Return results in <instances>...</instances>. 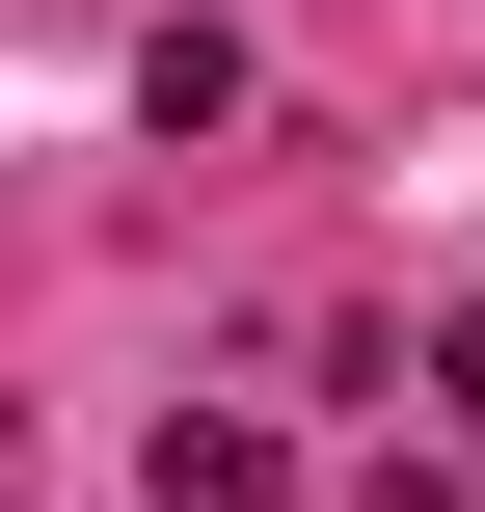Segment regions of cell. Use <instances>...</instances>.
I'll return each instance as SVG.
<instances>
[{
  "label": "cell",
  "instance_id": "6da1fadb",
  "mask_svg": "<svg viewBox=\"0 0 485 512\" xmlns=\"http://www.w3.org/2000/svg\"><path fill=\"white\" fill-rule=\"evenodd\" d=\"M162 512H270V432L243 405H162Z\"/></svg>",
  "mask_w": 485,
  "mask_h": 512
},
{
  "label": "cell",
  "instance_id": "7a4b0ae2",
  "mask_svg": "<svg viewBox=\"0 0 485 512\" xmlns=\"http://www.w3.org/2000/svg\"><path fill=\"white\" fill-rule=\"evenodd\" d=\"M432 405H459V459H485V297H459V324H432Z\"/></svg>",
  "mask_w": 485,
  "mask_h": 512
},
{
  "label": "cell",
  "instance_id": "3957f363",
  "mask_svg": "<svg viewBox=\"0 0 485 512\" xmlns=\"http://www.w3.org/2000/svg\"><path fill=\"white\" fill-rule=\"evenodd\" d=\"M351 512H459V459H351Z\"/></svg>",
  "mask_w": 485,
  "mask_h": 512
}]
</instances>
